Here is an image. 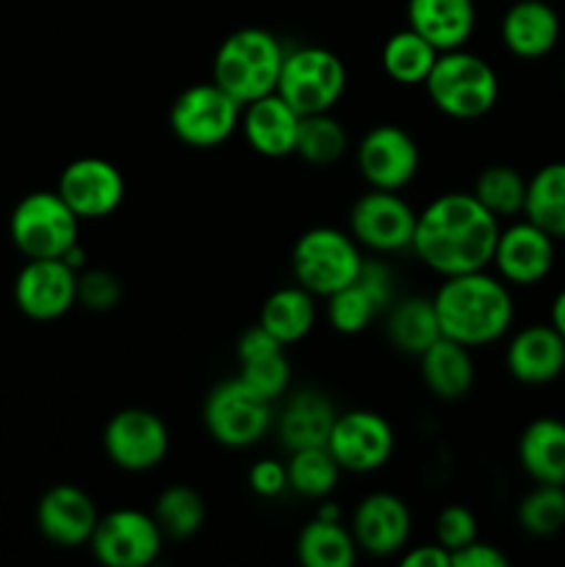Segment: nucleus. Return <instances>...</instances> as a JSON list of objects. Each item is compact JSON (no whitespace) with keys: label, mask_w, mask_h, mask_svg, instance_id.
Returning <instances> with one entry per match:
<instances>
[{"label":"nucleus","mask_w":565,"mask_h":567,"mask_svg":"<svg viewBox=\"0 0 565 567\" xmlns=\"http://www.w3.org/2000/svg\"><path fill=\"white\" fill-rule=\"evenodd\" d=\"M502 221L471 192H449L415 216L410 249L441 277L482 271L493 264Z\"/></svg>","instance_id":"1"},{"label":"nucleus","mask_w":565,"mask_h":567,"mask_svg":"<svg viewBox=\"0 0 565 567\" xmlns=\"http://www.w3.org/2000/svg\"><path fill=\"white\" fill-rule=\"evenodd\" d=\"M432 302L443 336L469 349L496 343L507 336L515 319L510 286L485 269L443 277Z\"/></svg>","instance_id":"2"},{"label":"nucleus","mask_w":565,"mask_h":567,"mask_svg":"<svg viewBox=\"0 0 565 567\" xmlns=\"http://www.w3.org/2000/svg\"><path fill=\"white\" fill-rule=\"evenodd\" d=\"M282 59L286 50L275 33L258 25L238 28L216 48L210 81L225 89L233 100L247 105L264 94L277 92Z\"/></svg>","instance_id":"3"},{"label":"nucleus","mask_w":565,"mask_h":567,"mask_svg":"<svg viewBox=\"0 0 565 567\" xmlns=\"http://www.w3.org/2000/svg\"><path fill=\"white\" fill-rule=\"evenodd\" d=\"M432 105L452 120L471 122L491 114L499 103V75L482 55L471 50H446L424 81Z\"/></svg>","instance_id":"4"},{"label":"nucleus","mask_w":565,"mask_h":567,"mask_svg":"<svg viewBox=\"0 0 565 567\" xmlns=\"http://www.w3.org/2000/svg\"><path fill=\"white\" fill-rule=\"evenodd\" d=\"M347 83L349 75L341 55L321 44H302V48L286 50L277 94L299 116H308L336 109V103L347 92Z\"/></svg>","instance_id":"5"},{"label":"nucleus","mask_w":565,"mask_h":567,"mask_svg":"<svg viewBox=\"0 0 565 567\" xmlns=\"http://www.w3.org/2000/svg\"><path fill=\"white\" fill-rule=\"evenodd\" d=\"M363 266L360 244L352 233L338 227H310L297 238L291 249V275L297 286L314 297H330L349 286Z\"/></svg>","instance_id":"6"},{"label":"nucleus","mask_w":565,"mask_h":567,"mask_svg":"<svg viewBox=\"0 0 565 567\" xmlns=\"http://www.w3.org/2000/svg\"><path fill=\"white\" fill-rule=\"evenodd\" d=\"M9 236L25 258H64L81 236V219L59 192H31L11 210Z\"/></svg>","instance_id":"7"},{"label":"nucleus","mask_w":565,"mask_h":567,"mask_svg":"<svg viewBox=\"0 0 565 567\" xmlns=\"http://www.w3.org/2000/svg\"><path fill=\"white\" fill-rule=\"evenodd\" d=\"M242 109L238 100L214 81L194 83L183 89L170 109V127L186 147L210 150L225 144L242 125Z\"/></svg>","instance_id":"8"},{"label":"nucleus","mask_w":565,"mask_h":567,"mask_svg":"<svg viewBox=\"0 0 565 567\" xmlns=\"http://www.w3.org/2000/svg\"><path fill=\"white\" fill-rule=\"evenodd\" d=\"M205 432L225 449H249L275 424L271 402L249 391L238 377L210 388L203 408Z\"/></svg>","instance_id":"9"},{"label":"nucleus","mask_w":565,"mask_h":567,"mask_svg":"<svg viewBox=\"0 0 565 567\" xmlns=\"http://www.w3.org/2000/svg\"><path fill=\"white\" fill-rule=\"evenodd\" d=\"M89 548L105 567H147L164 548V532L142 509H111L97 518Z\"/></svg>","instance_id":"10"},{"label":"nucleus","mask_w":565,"mask_h":567,"mask_svg":"<svg viewBox=\"0 0 565 567\" xmlns=\"http://www.w3.org/2000/svg\"><path fill=\"white\" fill-rule=\"evenodd\" d=\"M170 443L172 437L164 419L147 408L116 410L103 426L105 457L131 474H142L164 463Z\"/></svg>","instance_id":"11"},{"label":"nucleus","mask_w":565,"mask_h":567,"mask_svg":"<svg viewBox=\"0 0 565 567\" xmlns=\"http://www.w3.org/2000/svg\"><path fill=\"white\" fill-rule=\"evenodd\" d=\"M327 449L341 471L371 474L393 457L397 435L386 415L374 410H349V413H338Z\"/></svg>","instance_id":"12"},{"label":"nucleus","mask_w":565,"mask_h":567,"mask_svg":"<svg viewBox=\"0 0 565 567\" xmlns=\"http://www.w3.org/2000/svg\"><path fill=\"white\" fill-rule=\"evenodd\" d=\"M415 210L399 197V192L371 188L349 208V233L360 247L377 255L410 249L415 233Z\"/></svg>","instance_id":"13"},{"label":"nucleus","mask_w":565,"mask_h":567,"mask_svg":"<svg viewBox=\"0 0 565 567\" xmlns=\"http://www.w3.org/2000/svg\"><path fill=\"white\" fill-rule=\"evenodd\" d=\"M55 192L61 194V199L70 205L78 219L97 221L114 214L125 203L127 186L120 166L97 158V155H83L61 169Z\"/></svg>","instance_id":"14"},{"label":"nucleus","mask_w":565,"mask_h":567,"mask_svg":"<svg viewBox=\"0 0 565 567\" xmlns=\"http://www.w3.org/2000/svg\"><path fill=\"white\" fill-rule=\"evenodd\" d=\"M355 161H358V172L369 183V188L399 192L419 175L421 150L404 127L386 122V125L371 127L360 138Z\"/></svg>","instance_id":"15"},{"label":"nucleus","mask_w":565,"mask_h":567,"mask_svg":"<svg viewBox=\"0 0 565 567\" xmlns=\"http://www.w3.org/2000/svg\"><path fill=\"white\" fill-rule=\"evenodd\" d=\"M393 271L377 258H363L358 277L327 297V321L341 336H358L393 305Z\"/></svg>","instance_id":"16"},{"label":"nucleus","mask_w":565,"mask_h":567,"mask_svg":"<svg viewBox=\"0 0 565 567\" xmlns=\"http://www.w3.org/2000/svg\"><path fill=\"white\" fill-rule=\"evenodd\" d=\"M14 305L31 321L61 319L78 305V271L61 258H28L14 277Z\"/></svg>","instance_id":"17"},{"label":"nucleus","mask_w":565,"mask_h":567,"mask_svg":"<svg viewBox=\"0 0 565 567\" xmlns=\"http://www.w3.org/2000/svg\"><path fill=\"white\" fill-rule=\"evenodd\" d=\"M557 260V238L548 236L530 219L513 221L499 230L493 264L507 286L530 288L546 280Z\"/></svg>","instance_id":"18"},{"label":"nucleus","mask_w":565,"mask_h":567,"mask_svg":"<svg viewBox=\"0 0 565 567\" xmlns=\"http://www.w3.org/2000/svg\"><path fill=\"white\" fill-rule=\"evenodd\" d=\"M349 529H352L360 551L371 554V557H393V554H402L408 548L413 515L402 498L377 491L360 498Z\"/></svg>","instance_id":"19"},{"label":"nucleus","mask_w":565,"mask_h":567,"mask_svg":"<svg viewBox=\"0 0 565 567\" xmlns=\"http://www.w3.org/2000/svg\"><path fill=\"white\" fill-rule=\"evenodd\" d=\"M97 507L78 485H53L37 504V526L48 543L59 548H78L92 540L97 526Z\"/></svg>","instance_id":"20"},{"label":"nucleus","mask_w":565,"mask_h":567,"mask_svg":"<svg viewBox=\"0 0 565 567\" xmlns=\"http://www.w3.org/2000/svg\"><path fill=\"white\" fill-rule=\"evenodd\" d=\"M236 358L238 380L266 402L275 404L291 385V363L286 358V347L260 324L242 332L236 343Z\"/></svg>","instance_id":"21"},{"label":"nucleus","mask_w":565,"mask_h":567,"mask_svg":"<svg viewBox=\"0 0 565 567\" xmlns=\"http://www.w3.org/2000/svg\"><path fill=\"white\" fill-rule=\"evenodd\" d=\"M510 377L521 385H548L565 374V338L552 324H526L504 352Z\"/></svg>","instance_id":"22"},{"label":"nucleus","mask_w":565,"mask_h":567,"mask_svg":"<svg viewBox=\"0 0 565 567\" xmlns=\"http://www.w3.org/2000/svg\"><path fill=\"white\" fill-rule=\"evenodd\" d=\"M563 33L557 9L546 0H515L502 17L499 37L510 55L537 61L552 53Z\"/></svg>","instance_id":"23"},{"label":"nucleus","mask_w":565,"mask_h":567,"mask_svg":"<svg viewBox=\"0 0 565 567\" xmlns=\"http://www.w3.org/2000/svg\"><path fill=\"white\" fill-rule=\"evenodd\" d=\"M302 116L277 92L264 94L242 109V133L249 147L264 158H288L297 150Z\"/></svg>","instance_id":"24"},{"label":"nucleus","mask_w":565,"mask_h":567,"mask_svg":"<svg viewBox=\"0 0 565 567\" xmlns=\"http://www.w3.org/2000/svg\"><path fill=\"white\" fill-rule=\"evenodd\" d=\"M336 419L338 410L327 393L316 391V388H302L282 404V413L277 415L275 424L277 437L286 452L327 446Z\"/></svg>","instance_id":"25"},{"label":"nucleus","mask_w":565,"mask_h":567,"mask_svg":"<svg viewBox=\"0 0 565 567\" xmlns=\"http://www.w3.org/2000/svg\"><path fill=\"white\" fill-rule=\"evenodd\" d=\"M476 25L474 0H408V28L438 53L465 48Z\"/></svg>","instance_id":"26"},{"label":"nucleus","mask_w":565,"mask_h":567,"mask_svg":"<svg viewBox=\"0 0 565 567\" xmlns=\"http://www.w3.org/2000/svg\"><path fill=\"white\" fill-rule=\"evenodd\" d=\"M518 465L537 485H565V421L541 415L518 437Z\"/></svg>","instance_id":"27"},{"label":"nucleus","mask_w":565,"mask_h":567,"mask_svg":"<svg viewBox=\"0 0 565 567\" xmlns=\"http://www.w3.org/2000/svg\"><path fill=\"white\" fill-rule=\"evenodd\" d=\"M419 360L421 380L432 396L454 402L474 388V360H471V349L463 343L441 336Z\"/></svg>","instance_id":"28"},{"label":"nucleus","mask_w":565,"mask_h":567,"mask_svg":"<svg viewBox=\"0 0 565 567\" xmlns=\"http://www.w3.org/2000/svg\"><path fill=\"white\" fill-rule=\"evenodd\" d=\"M441 336L432 297L393 299L386 310V338L397 352L421 358Z\"/></svg>","instance_id":"29"},{"label":"nucleus","mask_w":565,"mask_h":567,"mask_svg":"<svg viewBox=\"0 0 565 567\" xmlns=\"http://www.w3.org/2000/svg\"><path fill=\"white\" fill-rule=\"evenodd\" d=\"M258 324L264 330H269L282 347L299 343L305 336H310V330L316 324V297L310 291H305L302 286L277 288L260 305Z\"/></svg>","instance_id":"30"},{"label":"nucleus","mask_w":565,"mask_h":567,"mask_svg":"<svg viewBox=\"0 0 565 567\" xmlns=\"http://www.w3.org/2000/svg\"><path fill=\"white\" fill-rule=\"evenodd\" d=\"M524 219L565 241V161L543 164L535 175L526 177Z\"/></svg>","instance_id":"31"},{"label":"nucleus","mask_w":565,"mask_h":567,"mask_svg":"<svg viewBox=\"0 0 565 567\" xmlns=\"http://www.w3.org/2000/svg\"><path fill=\"white\" fill-rule=\"evenodd\" d=\"M294 548L299 565L305 567H352L360 551L352 529H347L341 520H327L319 515L299 529Z\"/></svg>","instance_id":"32"},{"label":"nucleus","mask_w":565,"mask_h":567,"mask_svg":"<svg viewBox=\"0 0 565 567\" xmlns=\"http://www.w3.org/2000/svg\"><path fill=\"white\" fill-rule=\"evenodd\" d=\"M438 55L441 53L421 33H415L413 28H402L386 39L380 64L382 72L399 86H424Z\"/></svg>","instance_id":"33"},{"label":"nucleus","mask_w":565,"mask_h":567,"mask_svg":"<svg viewBox=\"0 0 565 567\" xmlns=\"http://www.w3.org/2000/svg\"><path fill=\"white\" fill-rule=\"evenodd\" d=\"M349 150V133L341 120L332 116V111L308 114L299 120L297 150L294 155L310 166H330L341 161Z\"/></svg>","instance_id":"34"},{"label":"nucleus","mask_w":565,"mask_h":567,"mask_svg":"<svg viewBox=\"0 0 565 567\" xmlns=\"http://www.w3.org/2000/svg\"><path fill=\"white\" fill-rule=\"evenodd\" d=\"M471 194H474L499 221L515 219V216L524 214L526 177L510 164H491L476 175Z\"/></svg>","instance_id":"35"},{"label":"nucleus","mask_w":565,"mask_h":567,"mask_svg":"<svg viewBox=\"0 0 565 567\" xmlns=\"http://www.w3.org/2000/svg\"><path fill=\"white\" fill-rule=\"evenodd\" d=\"M286 471L288 491L305 498H327L336 491L338 476H341V465L336 463L327 446L288 452Z\"/></svg>","instance_id":"36"},{"label":"nucleus","mask_w":565,"mask_h":567,"mask_svg":"<svg viewBox=\"0 0 565 567\" xmlns=\"http://www.w3.org/2000/svg\"><path fill=\"white\" fill-rule=\"evenodd\" d=\"M153 518L158 520L164 537L172 540H188L197 535L205 524V502L194 487L170 485L155 498Z\"/></svg>","instance_id":"37"},{"label":"nucleus","mask_w":565,"mask_h":567,"mask_svg":"<svg viewBox=\"0 0 565 567\" xmlns=\"http://www.w3.org/2000/svg\"><path fill=\"white\" fill-rule=\"evenodd\" d=\"M518 526L532 537H554L565 529V485H537L515 509Z\"/></svg>","instance_id":"38"},{"label":"nucleus","mask_w":565,"mask_h":567,"mask_svg":"<svg viewBox=\"0 0 565 567\" xmlns=\"http://www.w3.org/2000/svg\"><path fill=\"white\" fill-rule=\"evenodd\" d=\"M122 280L109 269H81L78 271V305L92 313H109L122 302Z\"/></svg>","instance_id":"39"},{"label":"nucleus","mask_w":565,"mask_h":567,"mask_svg":"<svg viewBox=\"0 0 565 567\" xmlns=\"http://www.w3.org/2000/svg\"><path fill=\"white\" fill-rule=\"evenodd\" d=\"M480 537V526H476V515L463 504H449L438 513L435 518V543H441L449 554L458 548L469 546Z\"/></svg>","instance_id":"40"},{"label":"nucleus","mask_w":565,"mask_h":567,"mask_svg":"<svg viewBox=\"0 0 565 567\" xmlns=\"http://www.w3.org/2000/svg\"><path fill=\"white\" fill-rule=\"evenodd\" d=\"M249 491L260 498H277L288 491V471L280 460H258L247 474Z\"/></svg>","instance_id":"41"},{"label":"nucleus","mask_w":565,"mask_h":567,"mask_svg":"<svg viewBox=\"0 0 565 567\" xmlns=\"http://www.w3.org/2000/svg\"><path fill=\"white\" fill-rule=\"evenodd\" d=\"M510 557L496 548L493 543H485L476 537L469 546L452 551V567H507Z\"/></svg>","instance_id":"42"},{"label":"nucleus","mask_w":565,"mask_h":567,"mask_svg":"<svg viewBox=\"0 0 565 567\" xmlns=\"http://www.w3.org/2000/svg\"><path fill=\"white\" fill-rule=\"evenodd\" d=\"M404 567H452V554L441 543H427V546H408L402 551Z\"/></svg>","instance_id":"43"},{"label":"nucleus","mask_w":565,"mask_h":567,"mask_svg":"<svg viewBox=\"0 0 565 567\" xmlns=\"http://www.w3.org/2000/svg\"><path fill=\"white\" fill-rule=\"evenodd\" d=\"M548 324L565 338V288L557 291V297L552 299V308H548Z\"/></svg>","instance_id":"44"},{"label":"nucleus","mask_w":565,"mask_h":567,"mask_svg":"<svg viewBox=\"0 0 565 567\" xmlns=\"http://www.w3.org/2000/svg\"><path fill=\"white\" fill-rule=\"evenodd\" d=\"M563 78H565V72H563Z\"/></svg>","instance_id":"45"}]
</instances>
